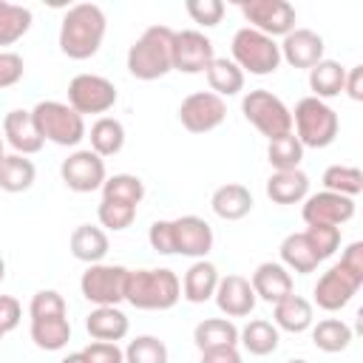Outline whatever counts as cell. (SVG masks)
I'll list each match as a JSON object with an SVG mask.
<instances>
[{
    "instance_id": "cell-18",
    "label": "cell",
    "mask_w": 363,
    "mask_h": 363,
    "mask_svg": "<svg viewBox=\"0 0 363 363\" xmlns=\"http://www.w3.org/2000/svg\"><path fill=\"white\" fill-rule=\"evenodd\" d=\"M281 48V60H286L292 68H312L323 60V37L312 28H292L284 43L278 45Z\"/></svg>"
},
{
    "instance_id": "cell-34",
    "label": "cell",
    "mask_w": 363,
    "mask_h": 363,
    "mask_svg": "<svg viewBox=\"0 0 363 363\" xmlns=\"http://www.w3.org/2000/svg\"><path fill=\"white\" fill-rule=\"evenodd\" d=\"M207 82H210V91L216 96H235L238 91H244V71L227 60V57H216L210 65H207Z\"/></svg>"
},
{
    "instance_id": "cell-9",
    "label": "cell",
    "mask_w": 363,
    "mask_h": 363,
    "mask_svg": "<svg viewBox=\"0 0 363 363\" xmlns=\"http://www.w3.org/2000/svg\"><path fill=\"white\" fill-rule=\"evenodd\" d=\"M68 105L79 116L108 113L116 105V85L108 77H99V74H77L68 82Z\"/></svg>"
},
{
    "instance_id": "cell-40",
    "label": "cell",
    "mask_w": 363,
    "mask_h": 363,
    "mask_svg": "<svg viewBox=\"0 0 363 363\" xmlns=\"http://www.w3.org/2000/svg\"><path fill=\"white\" fill-rule=\"evenodd\" d=\"M122 352L125 363H167V346L156 335H139Z\"/></svg>"
},
{
    "instance_id": "cell-12",
    "label": "cell",
    "mask_w": 363,
    "mask_h": 363,
    "mask_svg": "<svg viewBox=\"0 0 363 363\" xmlns=\"http://www.w3.org/2000/svg\"><path fill=\"white\" fill-rule=\"evenodd\" d=\"M227 119V102L213 91H196L182 99L179 122L190 133H210Z\"/></svg>"
},
{
    "instance_id": "cell-27",
    "label": "cell",
    "mask_w": 363,
    "mask_h": 363,
    "mask_svg": "<svg viewBox=\"0 0 363 363\" xmlns=\"http://www.w3.org/2000/svg\"><path fill=\"white\" fill-rule=\"evenodd\" d=\"M193 343L199 352L238 346V326L230 318H204L193 329Z\"/></svg>"
},
{
    "instance_id": "cell-42",
    "label": "cell",
    "mask_w": 363,
    "mask_h": 363,
    "mask_svg": "<svg viewBox=\"0 0 363 363\" xmlns=\"http://www.w3.org/2000/svg\"><path fill=\"white\" fill-rule=\"evenodd\" d=\"M68 306H65V298L57 292V289H40L31 295V303H28V315L31 320H40V318H60L65 315Z\"/></svg>"
},
{
    "instance_id": "cell-3",
    "label": "cell",
    "mask_w": 363,
    "mask_h": 363,
    "mask_svg": "<svg viewBox=\"0 0 363 363\" xmlns=\"http://www.w3.org/2000/svg\"><path fill=\"white\" fill-rule=\"evenodd\" d=\"M170 48H173V28L170 26L145 28L142 37L128 48V71H130V77H136L142 82L162 79L167 71H173Z\"/></svg>"
},
{
    "instance_id": "cell-45",
    "label": "cell",
    "mask_w": 363,
    "mask_h": 363,
    "mask_svg": "<svg viewBox=\"0 0 363 363\" xmlns=\"http://www.w3.org/2000/svg\"><path fill=\"white\" fill-rule=\"evenodd\" d=\"M88 363H125V352L116 343H105V340H91L82 349Z\"/></svg>"
},
{
    "instance_id": "cell-17",
    "label": "cell",
    "mask_w": 363,
    "mask_h": 363,
    "mask_svg": "<svg viewBox=\"0 0 363 363\" xmlns=\"http://www.w3.org/2000/svg\"><path fill=\"white\" fill-rule=\"evenodd\" d=\"M216 306L221 315L227 318H247L252 309H255V292L250 286V278L244 275H224L218 278V286H216Z\"/></svg>"
},
{
    "instance_id": "cell-6",
    "label": "cell",
    "mask_w": 363,
    "mask_h": 363,
    "mask_svg": "<svg viewBox=\"0 0 363 363\" xmlns=\"http://www.w3.org/2000/svg\"><path fill=\"white\" fill-rule=\"evenodd\" d=\"M233 62L241 68V71H250L255 77H267V74H275L278 65H281V48L272 37L244 26L233 34Z\"/></svg>"
},
{
    "instance_id": "cell-4",
    "label": "cell",
    "mask_w": 363,
    "mask_h": 363,
    "mask_svg": "<svg viewBox=\"0 0 363 363\" xmlns=\"http://www.w3.org/2000/svg\"><path fill=\"white\" fill-rule=\"evenodd\" d=\"M31 119L43 142H54L60 147H77L85 139V116H79L68 102L43 99L31 108Z\"/></svg>"
},
{
    "instance_id": "cell-50",
    "label": "cell",
    "mask_w": 363,
    "mask_h": 363,
    "mask_svg": "<svg viewBox=\"0 0 363 363\" xmlns=\"http://www.w3.org/2000/svg\"><path fill=\"white\" fill-rule=\"evenodd\" d=\"M343 91H346L354 102H363V65H354V68H349V71H346Z\"/></svg>"
},
{
    "instance_id": "cell-37",
    "label": "cell",
    "mask_w": 363,
    "mask_h": 363,
    "mask_svg": "<svg viewBox=\"0 0 363 363\" xmlns=\"http://www.w3.org/2000/svg\"><path fill=\"white\" fill-rule=\"evenodd\" d=\"M31 11L17 3L0 0V45H14L31 28Z\"/></svg>"
},
{
    "instance_id": "cell-13",
    "label": "cell",
    "mask_w": 363,
    "mask_h": 363,
    "mask_svg": "<svg viewBox=\"0 0 363 363\" xmlns=\"http://www.w3.org/2000/svg\"><path fill=\"white\" fill-rule=\"evenodd\" d=\"M60 176L65 182L68 190L74 193H94V190H102L108 173H105V159L96 156L91 147H82V150H74L62 159L60 164Z\"/></svg>"
},
{
    "instance_id": "cell-35",
    "label": "cell",
    "mask_w": 363,
    "mask_h": 363,
    "mask_svg": "<svg viewBox=\"0 0 363 363\" xmlns=\"http://www.w3.org/2000/svg\"><path fill=\"white\" fill-rule=\"evenodd\" d=\"M312 343H315V349H320L326 354H337V352L349 349L352 326L343 323L340 318H323L312 326Z\"/></svg>"
},
{
    "instance_id": "cell-49",
    "label": "cell",
    "mask_w": 363,
    "mask_h": 363,
    "mask_svg": "<svg viewBox=\"0 0 363 363\" xmlns=\"http://www.w3.org/2000/svg\"><path fill=\"white\" fill-rule=\"evenodd\" d=\"M340 264H343L346 269H352V272L363 275V241H352V244L343 250Z\"/></svg>"
},
{
    "instance_id": "cell-38",
    "label": "cell",
    "mask_w": 363,
    "mask_h": 363,
    "mask_svg": "<svg viewBox=\"0 0 363 363\" xmlns=\"http://www.w3.org/2000/svg\"><path fill=\"white\" fill-rule=\"evenodd\" d=\"M102 199H113V201L139 207V201L145 199V182L133 173H113L102 184Z\"/></svg>"
},
{
    "instance_id": "cell-24",
    "label": "cell",
    "mask_w": 363,
    "mask_h": 363,
    "mask_svg": "<svg viewBox=\"0 0 363 363\" xmlns=\"http://www.w3.org/2000/svg\"><path fill=\"white\" fill-rule=\"evenodd\" d=\"M272 320L278 329L284 332H292V335H301L306 329H312V320H315V312H312V303L301 295H286L284 301L272 303Z\"/></svg>"
},
{
    "instance_id": "cell-52",
    "label": "cell",
    "mask_w": 363,
    "mask_h": 363,
    "mask_svg": "<svg viewBox=\"0 0 363 363\" xmlns=\"http://www.w3.org/2000/svg\"><path fill=\"white\" fill-rule=\"evenodd\" d=\"M60 363H88V360H85V354H82V352H71V354H65Z\"/></svg>"
},
{
    "instance_id": "cell-16",
    "label": "cell",
    "mask_w": 363,
    "mask_h": 363,
    "mask_svg": "<svg viewBox=\"0 0 363 363\" xmlns=\"http://www.w3.org/2000/svg\"><path fill=\"white\" fill-rule=\"evenodd\" d=\"M173 230V255H187V258H207L213 250V227L199 218V216H179L170 221Z\"/></svg>"
},
{
    "instance_id": "cell-5",
    "label": "cell",
    "mask_w": 363,
    "mask_h": 363,
    "mask_svg": "<svg viewBox=\"0 0 363 363\" xmlns=\"http://www.w3.org/2000/svg\"><path fill=\"white\" fill-rule=\"evenodd\" d=\"M292 128L303 147H329L340 130V119L332 105L315 96H303L292 111Z\"/></svg>"
},
{
    "instance_id": "cell-47",
    "label": "cell",
    "mask_w": 363,
    "mask_h": 363,
    "mask_svg": "<svg viewBox=\"0 0 363 363\" xmlns=\"http://www.w3.org/2000/svg\"><path fill=\"white\" fill-rule=\"evenodd\" d=\"M23 306L14 295H0V335H9L20 326Z\"/></svg>"
},
{
    "instance_id": "cell-46",
    "label": "cell",
    "mask_w": 363,
    "mask_h": 363,
    "mask_svg": "<svg viewBox=\"0 0 363 363\" xmlns=\"http://www.w3.org/2000/svg\"><path fill=\"white\" fill-rule=\"evenodd\" d=\"M26 74V62L20 54L14 51H0V88H11L23 79Z\"/></svg>"
},
{
    "instance_id": "cell-53",
    "label": "cell",
    "mask_w": 363,
    "mask_h": 363,
    "mask_svg": "<svg viewBox=\"0 0 363 363\" xmlns=\"http://www.w3.org/2000/svg\"><path fill=\"white\" fill-rule=\"evenodd\" d=\"M3 278H6V261H3V255H0V284H3Z\"/></svg>"
},
{
    "instance_id": "cell-43",
    "label": "cell",
    "mask_w": 363,
    "mask_h": 363,
    "mask_svg": "<svg viewBox=\"0 0 363 363\" xmlns=\"http://www.w3.org/2000/svg\"><path fill=\"white\" fill-rule=\"evenodd\" d=\"M303 235L309 238V244H312V250L318 252L320 261L335 255L337 247H340V227H306Z\"/></svg>"
},
{
    "instance_id": "cell-48",
    "label": "cell",
    "mask_w": 363,
    "mask_h": 363,
    "mask_svg": "<svg viewBox=\"0 0 363 363\" xmlns=\"http://www.w3.org/2000/svg\"><path fill=\"white\" fill-rule=\"evenodd\" d=\"M147 241L156 252L162 255H173V230H170V221H153L150 230H147Z\"/></svg>"
},
{
    "instance_id": "cell-10",
    "label": "cell",
    "mask_w": 363,
    "mask_h": 363,
    "mask_svg": "<svg viewBox=\"0 0 363 363\" xmlns=\"http://www.w3.org/2000/svg\"><path fill=\"white\" fill-rule=\"evenodd\" d=\"M244 20L250 23V28L267 34V37H286L295 28V6H289L286 0H244L238 3Z\"/></svg>"
},
{
    "instance_id": "cell-1",
    "label": "cell",
    "mask_w": 363,
    "mask_h": 363,
    "mask_svg": "<svg viewBox=\"0 0 363 363\" xmlns=\"http://www.w3.org/2000/svg\"><path fill=\"white\" fill-rule=\"evenodd\" d=\"M108 31V17L96 3H77L62 14L60 51L68 60H91Z\"/></svg>"
},
{
    "instance_id": "cell-7",
    "label": "cell",
    "mask_w": 363,
    "mask_h": 363,
    "mask_svg": "<svg viewBox=\"0 0 363 363\" xmlns=\"http://www.w3.org/2000/svg\"><path fill=\"white\" fill-rule=\"evenodd\" d=\"M241 113H244V119H247L258 133H264L267 139L292 133V111L284 105V99H278V96H275L272 91H267V88H255V91L244 94V99H241Z\"/></svg>"
},
{
    "instance_id": "cell-31",
    "label": "cell",
    "mask_w": 363,
    "mask_h": 363,
    "mask_svg": "<svg viewBox=\"0 0 363 363\" xmlns=\"http://www.w3.org/2000/svg\"><path fill=\"white\" fill-rule=\"evenodd\" d=\"M346 82V68L337 60H320L318 65L309 68V88L315 99H332L343 91Z\"/></svg>"
},
{
    "instance_id": "cell-11",
    "label": "cell",
    "mask_w": 363,
    "mask_h": 363,
    "mask_svg": "<svg viewBox=\"0 0 363 363\" xmlns=\"http://www.w3.org/2000/svg\"><path fill=\"white\" fill-rule=\"evenodd\" d=\"M213 60H216L213 40L204 37V31H196V28L173 31V48H170L173 71H182V74H204Z\"/></svg>"
},
{
    "instance_id": "cell-20",
    "label": "cell",
    "mask_w": 363,
    "mask_h": 363,
    "mask_svg": "<svg viewBox=\"0 0 363 363\" xmlns=\"http://www.w3.org/2000/svg\"><path fill=\"white\" fill-rule=\"evenodd\" d=\"M3 142H9L14 147V153H20V156H31V153L43 150V136L34 128L31 111L14 108L3 116Z\"/></svg>"
},
{
    "instance_id": "cell-2",
    "label": "cell",
    "mask_w": 363,
    "mask_h": 363,
    "mask_svg": "<svg viewBox=\"0 0 363 363\" xmlns=\"http://www.w3.org/2000/svg\"><path fill=\"white\" fill-rule=\"evenodd\" d=\"M182 298V281L173 269H128L125 281V301L133 309L145 312H164L173 309Z\"/></svg>"
},
{
    "instance_id": "cell-28",
    "label": "cell",
    "mask_w": 363,
    "mask_h": 363,
    "mask_svg": "<svg viewBox=\"0 0 363 363\" xmlns=\"http://www.w3.org/2000/svg\"><path fill=\"white\" fill-rule=\"evenodd\" d=\"M238 343L255 354V357H267L278 349L281 343V335H278V326L272 320H264V318H252L244 329H238Z\"/></svg>"
},
{
    "instance_id": "cell-41",
    "label": "cell",
    "mask_w": 363,
    "mask_h": 363,
    "mask_svg": "<svg viewBox=\"0 0 363 363\" xmlns=\"http://www.w3.org/2000/svg\"><path fill=\"white\" fill-rule=\"evenodd\" d=\"M96 218L102 227L119 233V230H128L136 218V207L133 204H125V201H113V199H102L99 207H96Z\"/></svg>"
},
{
    "instance_id": "cell-26",
    "label": "cell",
    "mask_w": 363,
    "mask_h": 363,
    "mask_svg": "<svg viewBox=\"0 0 363 363\" xmlns=\"http://www.w3.org/2000/svg\"><path fill=\"white\" fill-rule=\"evenodd\" d=\"M68 247H71V255L77 261H85V264H99L111 250L108 233L102 227H94V224L74 227V233L68 238Z\"/></svg>"
},
{
    "instance_id": "cell-23",
    "label": "cell",
    "mask_w": 363,
    "mask_h": 363,
    "mask_svg": "<svg viewBox=\"0 0 363 363\" xmlns=\"http://www.w3.org/2000/svg\"><path fill=\"white\" fill-rule=\"evenodd\" d=\"M218 269L216 264H210L207 258H199L190 264V269L184 272L182 278V298L190 301V303H204L216 295V286H218Z\"/></svg>"
},
{
    "instance_id": "cell-29",
    "label": "cell",
    "mask_w": 363,
    "mask_h": 363,
    "mask_svg": "<svg viewBox=\"0 0 363 363\" xmlns=\"http://www.w3.org/2000/svg\"><path fill=\"white\" fill-rule=\"evenodd\" d=\"M281 264L286 269H292V272L306 275V272L318 269L320 258H318V252L312 250V244H309V238L303 233H289L281 241Z\"/></svg>"
},
{
    "instance_id": "cell-55",
    "label": "cell",
    "mask_w": 363,
    "mask_h": 363,
    "mask_svg": "<svg viewBox=\"0 0 363 363\" xmlns=\"http://www.w3.org/2000/svg\"><path fill=\"white\" fill-rule=\"evenodd\" d=\"M3 145H6V142H3V136H0V162H3V156H6V150H3Z\"/></svg>"
},
{
    "instance_id": "cell-14",
    "label": "cell",
    "mask_w": 363,
    "mask_h": 363,
    "mask_svg": "<svg viewBox=\"0 0 363 363\" xmlns=\"http://www.w3.org/2000/svg\"><path fill=\"white\" fill-rule=\"evenodd\" d=\"M360 286H363V275L346 269V267L337 261L335 267H329V269L318 278L312 295H315V303H318L323 312H337V309H343V306L357 295Z\"/></svg>"
},
{
    "instance_id": "cell-22",
    "label": "cell",
    "mask_w": 363,
    "mask_h": 363,
    "mask_svg": "<svg viewBox=\"0 0 363 363\" xmlns=\"http://www.w3.org/2000/svg\"><path fill=\"white\" fill-rule=\"evenodd\" d=\"M252 204H255V201H252L250 187L235 184V182L216 187V190H213V199H210L213 213H216L218 218H224V221H241L244 216H250Z\"/></svg>"
},
{
    "instance_id": "cell-56",
    "label": "cell",
    "mask_w": 363,
    "mask_h": 363,
    "mask_svg": "<svg viewBox=\"0 0 363 363\" xmlns=\"http://www.w3.org/2000/svg\"><path fill=\"white\" fill-rule=\"evenodd\" d=\"M0 340H3V335H0Z\"/></svg>"
},
{
    "instance_id": "cell-15",
    "label": "cell",
    "mask_w": 363,
    "mask_h": 363,
    "mask_svg": "<svg viewBox=\"0 0 363 363\" xmlns=\"http://www.w3.org/2000/svg\"><path fill=\"white\" fill-rule=\"evenodd\" d=\"M301 216H303L306 227H340L354 216V199L320 190V193H312L303 199Z\"/></svg>"
},
{
    "instance_id": "cell-32",
    "label": "cell",
    "mask_w": 363,
    "mask_h": 363,
    "mask_svg": "<svg viewBox=\"0 0 363 363\" xmlns=\"http://www.w3.org/2000/svg\"><path fill=\"white\" fill-rule=\"evenodd\" d=\"M28 335H31V340H34L37 349H43V352H60L71 340V323H68L65 315H60V318H40V320H31Z\"/></svg>"
},
{
    "instance_id": "cell-44",
    "label": "cell",
    "mask_w": 363,
    "mask_h": 363,
    "mask_svg": "<svg viewBox=\"0 0 363 363\" xmlns=\"http://www.w3.org/2000/svg\"><path fill=\"white\" fill-rule=\"evenodd\" d=\"M184 9H187V14L193 17V23H199V26H204V28L218 26L221 17H224V3H221V0H187Z\"/></svg>"
},
{
    "instance_id": "cell-54",
    "label": "cell",
    "mask_w": 363,
    "mask_h": 363,
    "mask_svg": "<svg viewBox=\"0 0 363 363\" xmlns=\"http://www.w3.org/2000/svg\"><path fill=\"white\" fill-rule=\"evenodd\" d=\"M286 363H309V360H303V357H292V360H286Z\"/></svg>"
},
{
    "instance_id": "cell-8",
    "label": "cell",
    "mask_w": 363,
    "mask_h": 363,
    "mask_svg": "<svg viewBox=\"0 0 363 363\" xmlns=\"http://www.w3.org/2000/svg\"><path fill=\"white\" fill-rule=\"evenodd\" d=\"M128 269L119 264H88L79 278V292L94 306H116L125 301Z\"/></svg>"
},
{
    "instance_id": "cell-33",
    "label": "cell",
    "mask_w": 363,
    "mask_h": 363,
    "mask_svg": "<svg viewBox=\"0 0 363 363\" xmlns=\"http://www.w3.org/2000/svg\"><path fill=\"white\" fill-rule=\"evenodd\" d=\"M91 139V150L96 156H116L125 147V125L113 116H99L91 125V133H85Z\"/></svg>"
},
{
    "instance_id": "cell-21",
    "label": "cell",
    "mask_w": 363,
    "mask_h": 363,
    "mask_svg": "<svg viewBox=\"0 0 363 363\" xmlns=\"http://www.w3.org/2000/svg\"><path fill=\"white\" fill-rule=\"evenodd\" d=\"M85 332L94 340L116 343L130 332V320L119 306H94L85 318Z\"/></svg>"
},
{
    "instance_id": "cell-51",
    "label": "cell",
    "mask_w": 363,
    "mask_h": 363,
    "mask_svg": "<svg viewBox=\"0 0 363 363\" xmlns=\"http://www.w3.org/2000/svg\"><path fill=\"white\" fill-rule=\"evenodd\" d=\"M201 363H244L238 349L235 346H227V349H210V352H201Z\"/></svg>"
},
{
    "instance_id": "cell-39",
    "label": "cell",
    "mask_w": 363,
    "mask_h": 363,
    "mask_svg": "<svg viewBox=\"0 0 363 363\" xmlns=\"http://www.w3.org/2000/svg\"><path fill=\"white\" fill-rule=\"evenodd\" d=\"M323 187L329 193H340V196H349L354 199L357 193H363V173L352 164H329L323 170Z\"/></svg>"
},
{
    "instance_id": "cell-19",
    "label": "cell",
    "mask_w": 363,
    "mask_h": 363,
    "mask_svg": "<svg viewBox=\"0 0 363 363\" xmlns=\"http://www.w3.org/2000/svg\"><path fill=\"white\" fill-rule=\"evenodd\" d=\"M250 286H252L255 298H261V301H267V303H278V301H284L286 295L295 292L292 272H289L284 264H275V261L258 264L255 272L250 275Z\"/></svg>"
},
{
    "instance_id": "cell-25",
    "label": "cell",
    "mask_w": 363,
    "mask_h": 363,
    "mask_svg": "<svg viewBox=\"0 0 363 363\" xmlns=\"http://www.w3.org/2000/svg\"><path fill=\"white\" fill-rule=\"evenodd\" d=\"M267 196L275 204H301L309 196V176L298 170H275L267 179Z\"/></svg>"
},
{
    "instance_id": "cell-36",
    "label": "cell",
    "mask_w": 363,
    "mask_h": 363,
    "mask_svg": "<svg viewBox=\"0 0 363 363\" xmlns=\"http://www.w3.org/2000/svg\"><path fill=\"white\" fill-rule=\"evenodd\" d=\"M267 159L275 170H298L301 162H303V145L298 142L295 133L275 136L267 145Z\"/></svg>"
},
{
    "instance_id": "cell-30",
    "label": "cell",
    "mask_w": 363,
    "mask_h": 363,
    "mask_svg": "<svg viewBox=\"0 0 363 363\" xmlns=\"http://www.w3.org/2000/svg\"><path fill=\"white\" fill-rule=\"evenodd\" d=\"M37 179V167L31 159L20 153H6L0 162V190L3 193H26Z\"/></svg>"
}]
</instances>
